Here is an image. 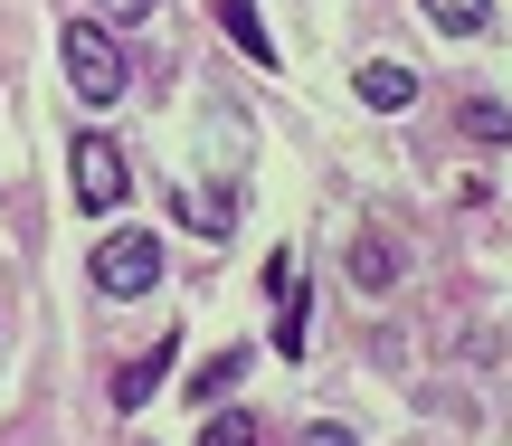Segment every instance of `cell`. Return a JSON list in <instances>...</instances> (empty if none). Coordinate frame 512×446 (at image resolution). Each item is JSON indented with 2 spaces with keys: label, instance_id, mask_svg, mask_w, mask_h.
Listing matches in <instances>:
<instances>
[{
  "label": "cell",
  "instance_id": "1",
  "mask_svg": "<svg viewBox=\"0 0 512 446\" xmlns=\"http://www.w3.org/2000/svg\"><path fill=\"white\" fill-rule=\"evenodd\" d=\"M57 57H67V86L86 95V105H114V95H124V48L105 38V19H67V29H57Z\"/></svg>",
  "mask_w": 512,
  "mask_h": 446
},
{
  "label": "cell",
  "instance_id": "2",
  "mask_svg": "<svg viewBox=\"0 0 512 446\" xmlns=\"http://www.w3.org/2000/svg\"><path fill=\"white\" fill-rule=\"evenodd\" d=\"M95 285L105 295H152L162 285V238H95Z\"/></svg>",
  "mask_w": 512,
  "mask_h": 446
},
{
  "label": "cell",
  "instance_id": "3",
  "mask_svg": "<svg viewBox=\"0 0 512 446\" xmlns=\"http://www.w3.org/2000/svg\"><path fill=\"white\" fill-rule=\"evenodd\" d=\"M76 209H95V219H114L124 209V152L105 143V133H76Z\"/></svg>",
  "mask_w": 512,
  "mask_h": 446
},
{
  "label": "cell",
  "instance_id": "4",
  "mask_svg": "<svg viewBox=\"0 0 512 446\" xmlns=\"http://www.w3.org/2000/svg\"><path fill=\"white\" fill-rule=\"evenodd\" d=\"M351 86H361V105H370V114H399V105H418V76H408L399 57H370V67L351 76Z\"/></svg>",
  "mask_w": 512,
  "mask_h": 446
},
{
  "label": "cell",
  "instance_id": "5",
  "mask_svg": "<svg viewBox=\"0 0 512 446\" xmlns=\"http://www.w3.org/2000/svg\"><path fill=\"white\" fill-rule=\"evenodd\" d=\"M219 29L238 38V48L256 57V67H275V29H266V19H256V0H219Z\"/></svg>",
  "mask_w": 512,
  "mask_h": 446
},
{
  "label": "cell",
  "instance_id": "6",
  "mask_svg": "<svg viewBox=\"0 0 512 446\" xmlns=\"http://www.w3.org/2000/svg\"><path fill=\"white\" fill-rule=\"evenodd\" d=\"M171 352H181V342H152V352L133 361V371H114V399H124V409H143V399L162 390V371H171Z\"/></svg>",
  "mask_w": 512,
  "mask_h": 446
},
{
  "label": "cell",
  "instance_id": "7",
  "mask_svg": "<svg viewBox=\"0 0 512 446\" xmlns=\"http://www.w3.org/2000/svg\"><path fill=\"white\" fill-rule=\"evenodd\" d=\"M418 10L437 19L446 38H484V29H494V0H418Z\"/></svg>",
  "mask_w": 512,
  "mask_h": 446
},
{
  "label": "cell",
  "instance_id": "8",
  "mask_svg": "<svg viewBox=\"0 0 512 446\" xmlns=\"http://www.w3.org/2000/svg\"><path fill=\"white\" fill-rule=\"evenodd\" d=\"M399 266H408V257L380 238V228H370V238H351V276H361V285H399Z\"/></svg>",
  "mask_w": 512,
  "mask_h": 446
},
{
  "label": "cell",
  "instance_id": "9",
  "mask_svg": "<svg viewBox=\"0 0 512 446\" xmlns=\"http://www.w3.org/2000/svg\"><path fill=\"white\" fill-rule=\"evenodd\" d=\"M200 446H256V418H247V409H219V418L200 428Z\"/></svg>",
  "mask_w": 512,
  "mask_h": 446
},
{
  "label": "cell",
  "instance_id": "10",
  "mask_svg": "<svg viewBox=\"0 0 512 446\" xmlns=\"http://www.w3.org/2000/svg\"><path fill=\"white\" fill-rule=\"evenodd\" d=\"M465 133H475V143H512V114L503 105H465Z\"/></svg>",
  "mask_w": 512,
  "mask_h": 446
},
{
  "label": "cell",
  "instance_id": "11",
  "mask_svg": "<svg viewBox=\"0 0 512 446\" xmlns=\"http://www.w3.org/2000/svg\"><path fill=\"white\" fill-rule=\"evenodd\" d=\"M238 371H247V352H219V361H209L200 380H190V399H200V390H228V380H238Z\"/></svg>",
  "mask_w": 512,
  "mask_h": 446
},
{
  "label": "cell",
  "instance_id": "12",
  "mask_svg": "<svg viewBox=\"0 0 512 446\" xmlns=\"http://www.w3.org/2000/svg\"><path fill=\"white\" fill-rule=\"evenodd\" d=\"M95 10H105V19H124V29H133V19H152V0H95Z\"/></svg>",
  "mask_w": 512,
  "mask_h": 446
},
{
  "label": "cell",
  "instance_id": "13",
  "mask_svg": "<svg viewBox=\"0 0 512 446\" xmlns=\"http://www.w3.org/2000/svg\"><path fill=\"white\" fill-rule=\"evenodd\" d=\"M304 446H351V428H342V418H323V428H304Z\"/></svg>",
  "mask_w": 512,
  "mask_h": 446
}]
</instances>
